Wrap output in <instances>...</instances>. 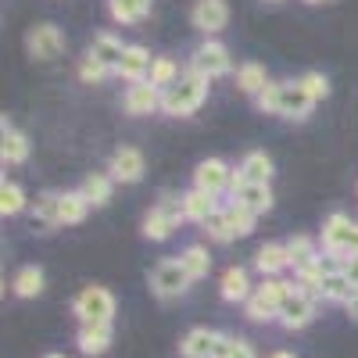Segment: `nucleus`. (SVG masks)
I'll return each instance as SVG.
<instances>
[{"instance_id": "nucleus-1", "label": "nucleus", "mask_w": 358, "mask_h": 358, "mask_svg": "<svg viewBox=\"0 0 358 358\" xmlns=\"http://www.w3.org/2000/svg\"><path fill=\"white\" fill-rule=\"evenodd\" d=\"M255 108L265 111V115H280V118H290V122H305V118L312 115L315 101L301 90V83L297 79H283V83H268L262 94L255 97Z\"/></svg>"}, {"instance_id": "nucleus-2", "label": "nucleus", "mask_w": 358, "mask_h": 358, "mask_svg": "<svg viewBox=\"0 0 358 358\" xmlns=\"http://www.w3.org/2000/svg\"><path fill=\"white\" fill-rule=\"evenodd\" d=\"M208 90H212V79H204V76L183 69L179 83H172L169 90H162V115H169V118L194 115L208 101Z\"/></svg>"}, {"instance_id": "nucleus-3", "label": "nucleus", "mask_w": 358, "mask_h": 358, "mask_svg": "<svg viewBox=\"0 0 358 358\" xmlns=\"http://www.w3.org/2000/svg\"><path fill=\"white\" fill-rule=\"evenodd\" d=\"M297 290L294 280H283V276H268L262 283H255V294L251 301L244 305V315L251 322H280V312L287 305V297Z\"/></svg>"}, {"instance_id": "nucleus-4", "label": "nucleus", "mask_w": 358, "mask_h": 358, "mask_svg": "<svg viewBox=\"0 0 358 358\" xmlns=\"http://www.w3.org/2000/svg\"><path fill=\"white\" fill-rule=\"evenodd\" d=\"M187 69L197 72V76H204V79H222V76H229V72H233L229 47L219 43L215 36H212V40H201V43L194 47V54H190Z\"/></svg>"}, {"instance_id": "nucleus-5", "label": "nucleus", "mask_w": 358, "mask_h": 358, "mask_svg": "<svg viewBox=\"0 0 358 358\" xmlns=\"http://www.w3.org/2000/svg\"><path fill=\"white\" fill-rule=\"evenodd\" d=\"M115 294L108 287H83L76 297H72V315L79 322H111L115 319Z\"/></svg>"}, {"instance_id": "nucleus-6", "label": "nucleus", "mask_w": 358, "mask_h": 358, "mask_svg": "<svg viewBox=\"0 0 358 358\" xmlns=\"http://www.w3.org/2000/svg\"><path fill=\"white\" fill-rule=\"evenodd\" d=\"M147 283H151V294L158 297V301H176V297H183L190 290L194 280L187 276V268L179 265V258H165L151 268Z\"/></svg>"}, {"instance_id": "nucleus-7", "label": "nucleus", "mask_w": 358, "mask_h": 358, "mask_svg": "<svg viewBox=\"0 0 358 358\" xmlns=\"http://www.w3.org/2000/svg\"><path fill=\"white\" fill-rule=\"evenodd\" d=\"M355 219L344 215V212H330L322 222V233H319V248L322 255H334V258H344L351 251V241H355Z\"/></svg>"}, {"instance_id": "nucleus-8", "label": "nucleus", "mask_w": 358, "mask_h": 358, "mask_svg": "<svg viewBox=\"0 0 358 358\" xmlns=\"http://www.w3.org/2000/svg\"><path fill=\"white\" fill-rule=\"evenodd\" d=\"M65 33L57 29L54 22H40L25 33V50L33 62H54L57 54H65Z\"/></svg>"}, {"instance_id": "nucleus-9", "label": "nucleus", "mask_w": 358, "mask_h": 358, "mask_svg": "<svg viewBox=\"0 0 358 358\" xmlns=\"http://www.w3.org/2000/svg\"><path fill=\"white\" fill-rule=\"evenodd\" d=\"M229 201H236V204L251 208L255 215H265V212H273V204H276V197H273V187H268V183H248V179L241 176V169H233V187H229Z\"/></svg>"}, {"instance_id": "nucleus-10", "label": "nucleus", "mask_w": 358, "mask_h": 358, "mask_svg": "<svg viewBox=\"0 0 358 358\" xmlns=\"http://www.w3.org/2000/svg\"><path fill=\"white\" fill-rule=\"evenodd\" d=\"M315 308H319V297L315 294H305V290H294L287 297V305L280 312V326L287 334H301L315 322Z\"/></svg>"}, {"instance_id": "nucleus-11", "label": "nucleus", "mask_w": 358, "mask_h": 358, "mask_svg": "<svg viewBox=\"0 0 358 358\" xmlns=\"http://www.w3.org/2000/svg\"><path fill=\"white\" fill-rule=\"evenodd\" d=\"M226 22H229V4H226V0H194L190 25L197 29L204 40L219 36L222 29H226Z\"/></svg>"}, {"instance_id": "nucleus-12", "label": "nucleus", "mask_w": 358, "mask_h": 358, "mask_svg": "<svg viewBox=\"0 0 358 358\" xmlns=\"http://www.w3.org/2000/svg\"><path fill=\"white\" fill-rule=\"evenodd\" d=\"M194 187L204 190V194H212V197H222L233 187V169L222 158H204L194 169Z\"/></svg>"}, {"instance_id": "nucleus-13", "label": "nucleus", "mask_w": 358, "mask_h": 358, "mask_svg": "<svg viewBox=\"0 0 358 358\" xmlns=\"http://www.w3.org/2000/svg\"><path fill=\"white\" fill-rule=\"evenodd\" d=\"M143 172H147V162H143L140 147H118V151L111 155V162H108V176L115 179V183H126V187L140 183Z\"/></svg>"}, {"instance_id": "nucleus-14", "label": "nucleus", "mask_w": 358, "mask_h": 358, "mask_svg": "<svg viewBox=\"0 0 358 358\" xmlns=\"http://www.w3.org/2000/svg\"><path fill=\"white\" fill-rule=\"evenodd\" d=\"M226 334L222 330H208V326H194L179 341V358H215L222 348Z\"/></svg>"}, {"instance_id": "nucleus-15", "label": "nucleus", "mask_w": 358, "mask_h": 358, "mask_svg": "<svg viewBox=\"0 0 358 358\" xmlns=\"http://www.w3.org/2000/svg\"><path fill=\"white\" fill-rule=\"evenodd\" d=\"M122 111H126V115H133V118L162 111V90H158L151 79L126 86V94H122Z\"/></svg>"}, {"instance_id": "nucleus-16", "label": "nucleus", "mask_w": 358, "mask_h": 358, "mask_svg": "<svg viewBox=\"0 0 358 358\" xmlns=\"http://www.w3.org/2000/svg\"><path fill=\"white\" fill-rule=\"evenodd\" d=\"M111 341H115V326L111 322H79V330H76V348L86 358L108 355L111 351Z\"/></svg>"}, {"instance_id": "nucleus-17", "label": "nucleus", "mask_w": 358, "mask_h": 358, "mask_svg": "<svg viewBox=\"0 0 358 358\" xmlns=\"http://www.w3.org/2000/svg\"><path fill=\"white\" fill-rule=\"evenodd\" d=\"M151 65H155V57L143 43H126V54H122V62H118L115 76L126 86H133V83H143L147 76H151Z\"/></svg>"}, {"instance_id": "nucleus-18", "label": "nucleus", "mask_w": 358, "mask_h": 358, "mask_svg": "<svg viewBox=\"0 0 358 358\" xmlns=\"http://www.w3.org/2000/svg\"><path fill=\"white\" fill-rule=\"evenodd\" d=\"M255 294V283H251V273L244 265H229L222 280H219V297L226 305H248Z\"/></svg>"}, {"instance_id": "nucleus-19", "label": "nucleus", "mask_w": 358, "mask_h": 358, "mask_svg": "<svg viewBox=\"0 0 358 358\" xmlns=\"http://www.w3.org/2000/svg\"><path fill=\"white\" fill-rule=\"evenodd\" d=\"M0 158H4V165H25L29 158V136L15 129L8 115L0 118Z\"/></svg>"}, {"instance_id": "nucleus-20", "label": "nucleus", "mask_w": 358, "mask_h": 358, "mask_svg": "<svg viewBox=\"0 0 358 358\" xmlns=\"http://www.w3.org/2000/svg\"><path fill=\"white\" fill-rule=\"evenodd\" d=\"M319 301H326V305H341V308H348L355 297H358V287L344 276V273H326L322 276V283H319Z\"/></svg>"}, {"instance_id": "nucleus-21", "label": "nucleus", "mask_w": 358, "mask_h": 358, "mask_svg": "<svg viewBox=\"0 0 358 358\" xmlns=\"http://www.w3.org/2000/svg\"><path fill=\"white\" fill-rule=\"evenodd\" d=\"M215 212H222L219 197L204 194V190H197V187H190V190L183 194V215H187V222H197V226H204V222L212 219Z\"/></svg>"}, {"instance_id": "nucleus-22", "label": "nucleus", "mask_w": 358, "mask_h": 358, "mask_svg": "<svg viewBox=\"0 0 358 358\" xmlns=\"http://www.w3.org/2000/svg\"><path fill=\"white\" fill-rule=\"evenodd\" d=\"M255 268L262 273V280H268V276H283L287 268H290V255H287V244H262L258 251H255Z\"/></svg>"}, {"instance_id": "nucleus-23", "label": "nucleus", "mask_w": 358, "mask_h": 358, "mask_svg": "<svg viewBox=\"0 0 358 358\" xmlns=\"http://www.w3.org/2000/svg\"><path fill=\"white\" fill-rule=\"evenodd\" d=\"M86 54H90V57H97V62L108 65V69H118V62H122V54H126V43L118 40L115 33H97L94 40H90Z\"/></svg>"}, {"instance_id": "nucleus-24", "label": "nucleus", "mask_w": 358, "mask_h": 358, "mask_svg": "<svg viewBox=\"0 0 358 358\" xmlns=\"http://www.w3.org/2000/svg\"><path fill=\"white\" fill-rule=\"evenodd\" d=\"M287 255H290V268L297 273V268H305V265L319 262L322 248H319L315 236H308V233H297V236H290V241H287Z\"/></svg>"}, {"instance_id": "nucleus-25", "label": "nucleus", "mask_w": 358, "mask_h": 358, "mask_svg": "<svg viewBox=\"0 0 358 358\" xmlns=\"http://www.w3.org/2000/svg\"><path fill=\"white\" fill-rule=\"evenodd\" d=\"M43 283H47V276H43L40 265H22L15 273V280H11V294L22 297V301H29V297L43 294Z\"/></svg>"}, {"instance_id": "nucleus-26", "label": "nucleus", "mask_w": 358, "mask_h": 358, "mask_svg": "<svg viewBox=\"0 0 358 358\" xmlns=\"http://www.w3.org/2000/svg\"><path fill=\"white\" fill-rule=\"evenodd\" d=\"M151 4L155 0H108V15L118 25H136L151 15Z\"/></svg>"}, {"instance_id": "nucleus-27", "label": "nucleus", "mask_w": 358, "mask_h": 358, "mask_svg": "<svg viewBox=\"0 0 358 358\" xmlns=\"http://www.w3.org/2000/svg\"><path fill=\"white\" fill-rule=\"evenodd\" d=\"M79 190L90 201V208H104L111 201V194H115V179L108 172H90L83 183H79Z\"/></svg>"}, {"instance_id": "nucleus-28", "label": "nucleus", "mask_w": 358, "mask_h": 358, "mask_svg": "<svg viewBox=\"0 0 358 358\" xmlns=\"http://www.w3.org/2000/svg\"><path fill=\"white\" fill-rule=\"evenodd\" d=\"M176 229H179V222L172 215H165L162 208H151V212L143 215V222H140V233L147 236V241H155V244H165Z\"/></svg>"}, {"instance_id": "nucleus-29", "label": "nucleus", "mask_w": 358, "mask_h": 358, "mask_svg": "<svg viewBox=\"0 0 358 358\" xmlns=\"http://www.w3.org/2000/svg\"><path fill=\"white\" fill-rule=\"evenodd\" d=\"M268 83H273V79H268L265 65H258V62H244V65H236V90H241V94L258 97Z\"/></svg>"}, {"instance_id": "nucleus-30", "label": "nucleus", "mask_w": 358, "mask_h": 358, "mask_svg": "<svg viewBox=\"0 0 358 358\" xmlns=\"http://www.w3.org/2000/svg\"><path fill=\"white\" fill-rule=\"evenodd\" d=\"M33 219L47 229L62 226V190H43L36 201H33Z\"/></svg>"}, {"instance_id": "nucleus-31", "label": "nucleus", "mask_w": 358, "mask_h": 358, "mask_svg": "<svg viewBox=\"0 0 358 358\" xmlns=\"http://www.w3.org/2000/svg\"><path fill=\"white\" fill-rule=\"evenodd\" d=\"M176 258H179V265L187 268V276H190L194 283L212 273V255H208V248H201V244H187Z\"/></svg>"}, {"instance_id": "nucleus-32", "label": "nucleus", "mask_w": 358, "mask_h": 358, "mask_svg": "<svg viewBox=\"0 0 358 358\" xmlns=\"http://www.w3.org/2000/svg\"><path fill=\"white\" fill-rule=\"evenodd\" d=\"M236 169H241V176L248 179V183H268V179H273V158H268L265 151H248Z\"/></svg>"}, {"instance_id": "nucleus-33", "label": "nucleus", "mask_w": 358, "mask_h": 358, "mask_svg": "<svg viewBox=\"0 0 358 358\" xmlns=\"http://www.w3.org/2000/svg\"><path fill=\"white\" fill-rule=\"evenodd\" d=\"M222 212H226V222H229V229H233L236 236H251V233H255L258 215L251 212V208H244V204L229 201V204H222Z\"/></svg>"}, {"instance_id": "nucleus-34", "label": "nucleus", "mask_w": 358, "mask_h": 358, "mask_svg": "<svg viewBox=\"0 0 358 358\" xmlns=\"http://www.w3.org/2000/svg\"><path fill=\"white\" fill-rule=\"evenodd\" d=\"M90 212V201L83 190H62V226H79Z\"/></svg>"}, {"instance_id": "nucleus-35", "label": "nucleus", "mask_w": 358, "mask_h": 358, "mask_svg": "<svg viewBox=\"0 0 358 358\" xmlns=\"http://www.w3.org/2000/svg\"><path fill=\"white\" fill-rule=\"evenodd\" d=\"M25 190L18 187V183H11V179H4L0 183V215L4 219H15V215H22L25 212Z\"/></svg>"}, {"instance_id": "nucleus-36", "label": "nucleus", "mask_w": 358, "mask_h": 358, "mask_svg": "<svg viewBox=\"0 0 358 358\" xmlns=\"http://www.w3.org/2000/svg\"><path fill=\"white\" fill-rule=\"evenodd\" d=\"M76 76H79V79H83L86 86H94V83H104V79H111V76H115V69L101 65L97 57L83 54V57H79V69H76Z\"/></svg>"}, {"instance_id": "nucleus-37", "label": "nucleus", "mask_w": 358, "mask_h": 358, "mask_svg": "<svg viewBox=\"0 0 358 358\" xmlns=\"http://www.w3.org/2000/svg\"><path fill=\"white\" fill-rule=\"evenodd\" d=\"M179 76H183V72H179V65L172 62V57H155L151 76H147V79H151L158 90H169L172 83H179Z\"/></svg>"}, {"instance_id": "nucleus-38", "label": "nucleus", "mask_w": 358, "mask_h": 358, "mask_svg": "<svg viewBox=\"0 0 358 358\" xmlns=\"http://www.w3.org/2000/svg\"><path fill=\"white\" fill-rule=\"evenodd\" d=\"M297 83H301V90H305L315 104L330 97V79H326L322 72H305V76H297Z\"/></svg>"}, {"instance_id": "nucleus-39", "label": "nucleus", "mask_w": 358, "mask_h": 358, "mask_svg": "<svg viewBox=\"0 0 358 358\" xmlns=\"http://www.w3.org/2000/svg\"><path fill=\"white\" fill-rule=\"evenodd\" d=\"M215 358H258V351H255V344H251V341L226 334V341H222V348H219V355H215Z\"/></svg>"}, {"instance_id": "nucleus-40", "label": "nucleus", "mask_w": 358, "mask_h": 358, "mask_svg": "<svg viewBox=\"0 0 358 358\" xmlns=\"http://www.w3.org/2000/svg\"><path fill=\"white\" fill-rule=\"evenodd\" d=\"M204 233H208V241L212 244H229V241H236V233L229 229V222H226V212H215L212 219L204 222Z\"/></svg>"}, {"instance_id": "nucleus-41", "label": "nucleus", "mask_w": 358, "mask_h": 358, "mask_svg": "<svg viewBox=\"0 0 358 358\" xmlns=\"http://www.w3.org/2000/svg\"><path fill=\"white\" fill-rule=\"evenodd\" d=\"M341 273L358 287V255H344V258H341Z\"/></svg>"}, {"instance_id": "nucleus-42", "label": "nucleus", "mask_w": 358, "mask_h": 358, "mask_svg": "<svg viewBox=\"0 0 358 358\" xmlns=\"http://www.w3.org/2000/svg\"><path fill=\"white\" fill-rule=\"evenodd\" d=\"M344 312H348V319H351V322H358V297H355V301H351Z\"/></svg>"}, {"instance_id": "nucleus-43", "label": "nucleus", "mask_w": 358, "mask_h": 358, "mask_svg": "<svg viewBox=\"0 0 358 358\" xmlns=\"http://www.w3.org/2000/svg\"><path fill=\"white\" fill-rule=\"evenodd\" d=\"M348 255H358V226H355V241H351V251Z\"/></svg>"}, {"instance_id": "nucleus-44", "label": "nucleus", "mask_w": 358, "mask_h": 358, "mask_svg": "<svg viewBox=\"0 0 358 358\" xmlns=\"http://www.w3.org/2000/svg\"><path fill=\"white\" fill-rule=\"evenodd\" d=\"M268 358H294V355H290V351H273Z\"/></svg>"}, {"instance_id": "nucleus-45", "label": "nucleus", "mask_w": 358, "mask_h": 358, "mask_svg": "<svg viewBox=\"0 0 358 358\" xmlns=\"http://www.w3.org/2000/svg\"><path fill=\"white\" fill-rule=\"evenodd\" d=\"M43 358H69V355H62V351H47Z\"/></svg>"}, {"instance_id": "nucleus-46", "label": "nucleus", "mask_w": 358, "mask_h": 358, "mask_svg": "<svg viewBox=\"0 0 358 358\" xmlns=\"http://www.w3.org/2000/svg\"><path fill=\"white\" fill-rule=\"evenodd\" d=\"M305 4H312V8H319V4H330V0H305Z\"/></svg>"}, {"instance_id": "nucleus-47", "label": "nucleus", "mask_w": 358, "mask_h": 358, "mask_svg": "<svg viewBox=\"0 0 358 358\" xmlns=\"http://www.w3.org/2000/svg\"><path fill=\"white\" fill-rule=\"evenodd\" d=\"M265 4H283V0H265Z\"/></svg>"}]
</instances>
